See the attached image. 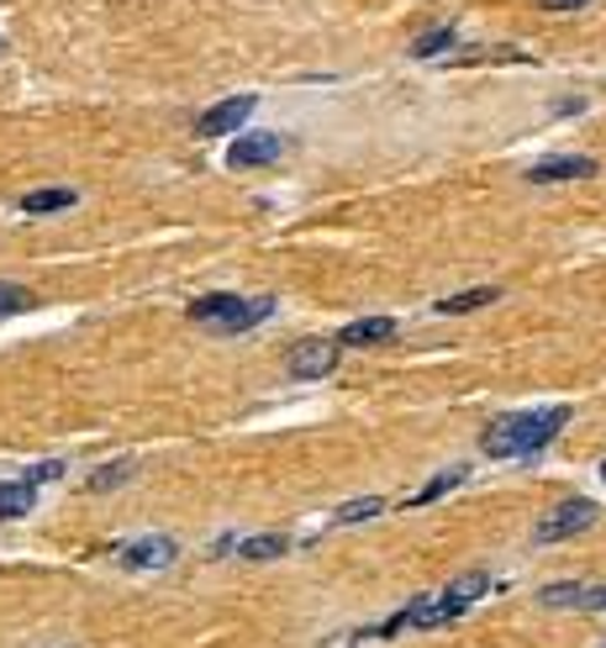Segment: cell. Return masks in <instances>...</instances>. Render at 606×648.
Returning <instances> with one entry per match:
<instances>
[{
	"instance_id": "d6986e66",
	"label": "cell",
	"mask_w": 606,
	"mask_h": 648,
	"mask_svg": "<svg viewBox=\"0 0 606 648\" xmlns=\"http://www.w3.org/2000/svg\"><path fill=\"white\" fill-rule=\"evenodd\" d=\"M17 312H32V290L0 280V316H17Z\"/></svg>"
},
{
	"instance_id": "ba28073f",
	"label": "cell",
	"mask_w": 606,
	"mask_h": 648,
	"mask_svg": "<svg viewBox=\"0 0 606 648\" xmlns=\"http://www.w3.org/2000/svg\"><path fill=\"white\" fill-rule=\"evenodd\" d=\"M591 174H596V159H585V153H559V159L528 169L533 185H564V180H591Z\"/></svg>"
},
{
	"instance_id": "7c38bea8",
	"label": "cell",
	"mask_w": 606,
	"mask_h": 648,
	"mask_svg": "<svg viewBox=\"0 0 606 648\" xmlns=\"http://www.w3.org/2000/svg\"><path fill=\"white\" fill-rule=\"evenodd\" d=\"M485 591H490V575H485V570H469V575H459L454 585H448V591H443V601H448V606H454V612L464 617V612H469V606H475Z\"/></svg>"
},
{
	"instance_id": "30bf717a",
	"label": "cell",
	"mask_w": 606,
	"mask_h": 648,
	"mask_svg": "<svg viewBox=\"0 0 606 648\" xmlns=\"http://www.w3.org/2000/svg\"><path fill=\"white\" fill-rule=\"evenodd\" d=\"M490 301H501V285H475V290H459V295H443L433 312L437 316H469V312H480V306H490Z\"/></svg>"
},
{
	"instance_id": "7a4b0ae2",
	"label": "cell",
	"mask_w": 606,
	"mask_h": 648,
	"mask_svg": "<svg viewBox=\"0 0 606 648\" xmlns=\"http://www.w3.org/2000/svg\"><path fill=\"white\" fill-rule=\"evenodd\" d=\"M274 312V301L269 295H201L191 306V322L195 327H206V333H253L259 322H269Z\"/></svg>"
},
{
	"instance_id": "5bb4252c",
	"label": "cell",
	"mask_w": 606,
	"mask_h": 648,
	"mask_svg": "<svg viewBox=\"0 0 606 648\" xmlns=\"http://www.w3.org/2000/svg\"><path fill=\"white\" fill-rule=\"evenodd\" d=\"M454 43H459V32H454V26H433V32H422V37L412 43V58L433 64V58H443V53H454Z\"/></svg>"
},
{
	"instance_id": "3957f363",
	"label": "cell",
	"mask_w": 606,
	"mask_h": 648,
	"mask_svg": "<svg viewBox=\"0 0 606 648\" xmlns=\"http://www.w3.org/2000/svg\"><path fill=\"white\" fill-rule=\"evenodd\" d=\"M602 522V506L585 501V496H575V501L554 506L543 522L533 528V543H564V538H575V532H591Z\"/></svg>"
},
{
	"instance_id": "2e32d148",
	"label": "cell",
	"mask_w": 606,
	"mask_h": 648,
	"mask_svg": "<svg viewBox=\"0 0 606 648\" xmlns=\"http://www.w3.org/2000/svg\"><path fill=\"white\" fill-rule=\"evenodd\" d=\"M459 485H464V469H443V475H433L422 490H412V506H433L437 496H448V490H459Z\"/></svg>"
},
{
	"instance_id": "ffe728a7",
	"label": "cell",
	"mask_w": 606,
	"mask_h": 648,
	"mask_svg": "<svg viewBox=\"0 0 606 648\" xmlns=\"http://www.w3.org/2000/svg\"><path fill=\"white\" fill-rule=\"evenodd\" d=\"M581 591L585 585H575V580H564V585H543V606H581Z\"/></svg>"
},
{
	"instance_id": "52a82bcc",
	"label": "cell",
	"mask_w": 606,
	"mask_h": 648,
	"mask_svg": "<svg viewBox=\"0 0 606 648\" xmlns=\"http://www.w3.org/2000/svg\"><path fill=\"white\" fill-rule=\"evenodd\" d=\"M285 153V138L280 132H248L238 143L227 148V164L232 169H259V164H274Z\"/></svg>"
},
{
	"instance_id": "603a6c76",
	"label": "cell",
	"mask_w": 606,
	"mask_h": 648,
	"mask_svg": "<svg viewBox=\"0 0 606 648\" xmlns=\"http://www.w3.org/2000/svg\"><path fill=\"white\" fill-rule=\"evenodd\" d=\"M602 475H606V464H602Z\"/></svg>"
},
{
	"instance_id": "8fae6325",
	"label": "cell",
	"mask_w": 606,
	"mask_h": 648,
	"mask_svg": "<svg viewBox=\"0 0 606 648\" xmlns=\"http://www.w3.org/2000/svg\"><path fill=\"white\" fill-rule=\"evenodd\" d=\"M32 506H37V480H6L0 485V522L26 517Z\"/></svg>"
},
{
	"instance_id": "4fadbf2b",
	"label": "cell",
	"mask_w": 606,
	"mask_h": 648,
	"mask_svg": "<svg viewBox=\"0 0 606 648\" xmlns=\"http://www.w3.org/2000/svg\"><path fill=\"white\" fill-rule=\"evenodd\" d=\"M291 538L285 532H259V538H242L238 543V559H253V564H269V559H285Z\"/></svg>"
},
{
	"instance_id": "277c9868",
	"label": "cell",
	"mask_w": 606,
	"mask_h": 648,
	"mask_svg": "<svg viewBox=\"0 0 606 648\" xmlns=\"http://www.w3.org/2000/svg\"><path fill=\"white\" fill-rule=\"evenodd\" d=\"M343 359L338 343H322V337H306V343H295L285 369H291V380H322V375H333Z\"/></svg>"
},
{
	"instance_id": "44dd1931",
	"label": "cell",
	"mask_w": 606,
	"mask_h": 648,
	"mask_svg": "<svg viewBox=\"0 0 606 648\" xmlns=\"http://www.w3.org/2000/svg\"><path fill=\"white\" fill-rule=\"evenodd\" d=\"M581 606H591V612H606V585H596V591H581Z\"/></svg>"
},
{
	"instance_id": "6da1fadb",
	"label": "cell",
	"mask_w": 606,
	"mask_h": 648,
	"mask_svg": "<svg viewBox=\"0 0 606 648\" xmlns=\"http://www.w3.org/2000/svg\"><path fill=\"white\" fill-rule=\"evenodd\" d=\"M570 428V407H538V411H511L496 417L480 438L485 458H528L538 449H549L559 432Z\"/></svg>"
},
{
	"instance_id": "9a60e30c",
	"label": "cell",
	"mask_w": 606,
	"mask_h": 648,
	"mask_svg": "<svg viewBox=\"0 0 606 648\" xmlns=\"http://www.w3.org/2000/svg\"><path fill=\"white\" fill-rule=\"evenodd\" d=\"M79 195L74 191H26L22 195V212L26 216H43V212H69Z\"/></svg>"
},
{
	"instance_id": "ac0fdd59",
	"label": "cell",
	"mask_w": 606,
	"mask_h": 648,
	"mask_svg": "<svg viewBox=\"0 0 606 648\" xmlns=\"http://www.w3.org/2000/svg\"><path fill=\"white\" fill-rule=\"evenodd\" d=\"M132 469H138L132 458H117V464H106V469H96V475H90V490H111V485H127V480H132Z\"/></svg>"
},
{
	"instance_id": "e0dca14e",
	"label": "cell",
	"mask_w": 606,
	"mask_h": 648,
	"mask_svg": "<svg viewBox=\"0 0 606 648\" xmlns=\"http://www.w3.org/2000/svg\"><path fill=\"white\" fill-rule=\"evenodd\" d=\"M380 496H364V501H348L338 511V517H333V522H338V528H354V522H369V517H380Z\"/></svg>"
},
{
	"instance_id": "7402d4cb",
	"label": "cell",
	"mask_w": 606,
	"mask_h": 648,
	"mask_svg": "<svg viewBox=\"0 0 606 648\" xmlns=\"http://www.w3.org/2000/svg\"><path fill=\"white\" fill-rule=\"evenodd\" d=\"M581 6H591V0H543V11H581Z\"/></svg>"
},
{
	"instance_id": "5b68a950",
	"label": "cell",
	"mask_w": 606,
	"mask_h": 648,
	"mask_svg": "<svg viewBox=\"0 0 606 648\" xmlns=\"http://www.w3.org/2000/svg\"><path fill=\"white\" fill-rule=\"evenodd\" d=\"M253 111H259V96H227V100H217L212 111H201V121H195V138H227V132H238Z\"/></svg>"
},
{
	"instance_id": "9c48e42d",
	"label": "cell",
	"mask_w": 606,
	"mask_h": 648,
	"mask_svg": "<svg viewBox=\"0 0 606 648\" xmlns=\"http://www.w3.org/2000/svg\"><path fill=\"white\" fill-rule=\"evenodd\" d=\"M386 337H396V316H359L338 333V348H364V343H386Z\"/></svg>"
},
{
	"instance_id": "8992f818",
	"label": "cell",
	"mask_w": 606,
	"mask_h": 648,
	"mask_svg": "<svg viewBox=\"0 0 606 648\" xmlns=\"http://www.w3.org/2000/svg\"><path fill=\"white\" fill-rule=\"evenodd\" d=\"M174 559H180V549H174V538H164V532L138 538V543H127V549L117 553L121 570H170Z\"/></svg>"
}]
</instances>
